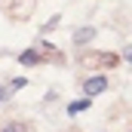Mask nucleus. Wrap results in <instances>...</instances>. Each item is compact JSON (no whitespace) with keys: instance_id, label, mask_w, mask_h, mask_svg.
Here are the masks:
<instances>
[{"instance_id":"7ed1b4c3","label":"nucleus","mask_w":132,"mask_h":132,"mask_svg":"<svg viewBox=\"0 0 132 132\" xmlns=\"http://www.w3.org/2000/svg\"><path fill=\"white\" fill-rule=\"evenodd\" d=\"M95 37V28H77L74 31V43H86V40H92Z\"/></svg>"},{"instance_id":"20e7f679","label":"nucleus","mask_w":132,"mask_h":132,"mask_svg":"<svg viewBox=\"0 0 132 132\" xmlns=\"http://www.w3.org/2000/svg\"><path fill=\"white\" fill-rule=\"evenodd\" d=\"M80 111H89V95H86V98H80V101H71V104H68V114H80Z\"/></svg>"},{"instance_id":"39448f33","label":"nucleus","mask_w":132,"mask_h":132,"mask_svg":"<svg viewBox=\"0 0 132 132\" xmlns=\"http://www.w3.org/2000/svg\"><path fill=\"white\" fill-rule=\"evenodd\" d=\"M22 86H28V83H25V77H15V80H12V89H22Z\"/></svg>"},{"instance_id":"0eeeda50","label":"nucleus","mask_w":132,"mask_h":132,"mask_svg":"<svg viewBox=\"0 0 132 132\" xmlns=\"http://www.w3.org/2000/svg\"><path fill=\"white\" fill-rule=\"evenodd\" d=\"M6 95H9V89H0V101H3V98H6Z\"/></svg>"},{"instance_id":"423d86ee","label":"nucleus","mask_w":132,"mask_h":132,"mask_svg":"<svg viewBox=\"0 0 132 132\" xmlns=\"http://www.w3.org/2000/svg\"><path fill=\"white\" fill-rule=\"evenodd\" d=\"M0 132H25V129H22V126L15 123V126H3V129H0Z\"/></svg>"},{"instance_id":"6e6552de","label":"nucleus","mask_w":132,"mask_h":132,"mask_svg":"<svg viewBox=\"0 0 132 132\" xmlns=\"http://www.w3.org/2000/svg\"><path fill=\"white\" fill-rule=\"evenodd\" d=\"M126 62H132V46H129V49H126Z\"/></svg>"},{"instance_id":"f257e3e1","label":"nucleus","mask_w":132,"mask_h":132,"mask_svg":"<svg viewBox=\"0 0 132 132\" xmlns=\"http://www.w3.org/2000/svg\"><path fill=\"white\" fill-rule=\"evenodd\" d=\"M104 89H108V80H104V77H89V80L83 83V92H86L89 98H92V95H101Z\"/></svg>"},{"instance_id":"f03ea898","label":"nucleus","mask_w":132,"mask_h":132,"mask_svg":"<svg viewBox=\"0 0 132 132\" xmlns=\"http://www.w3.org/2000/svg\"><path fill=\"white\" fill-rule=\"evenodd\" d=\"M37 62H40V52L37 49H25L19 55V65H37Z\"/></svg>"}]
</instances>
